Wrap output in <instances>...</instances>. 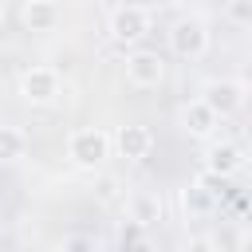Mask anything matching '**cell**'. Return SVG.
<instances>
[{"label": "cell", "mask_w": 252, "mask_h": 252, "mask_svg": "<svg viewBox=\"0 0 252 252\" xmlns=\"http://www.w3.org/2000/svg\"><path fill=\"white\" fill-rule=\"evenodd\" d=\"M55 252H102V244H98L94 236H87V232H67V236L55 244Z\"/></svg>", "instance_id": "5bb4252c"}, {"label": "cell", "mask_w": 252, "mask_h": 252, "mask_svg": "<svg viewBox=\"0 0 252 252\" xmlns=\"http://www.w3.org/2000/svg\"><path fill=\"white\" fill-rule=\"evenodd\" d=\"M59 20H63L59 4H47V0H24L20 4V24L28 32H51Z\"/></svg>", "instance_id": "9c48e42d"}, {"label": "cell", "mask_w": 252, "mask_h": 252, "mask_svg": "<svg viewBox=\"0 0 252 252\" xmlns=\"http://www.w3.org/2000/svg\"><path fill=\"white\" fill-rule=\"evenodd\" d=\"M126 79H130L134 87H142V91L161 87V79H165V59H161L158 51H150V47H134V51L126 55Z\"/></svg>", "instance_id": "8992f818"}, {"label": "cell", "mask_w": 252, "mask_h": 252, "mask_svg": "<svg viewBox=\"0 0 252 252\" xmlns=\"http://www.w3.org/2000/svg\"><path fill=\"white\" fill-rule=\"evenodd\" d=\"M244 228L252 232V205H248V213H244Z\"/></svg>", "instance_id": "d6986e66"}, {"label": "cell", "mask_w": 252, "mask_h": 252, "mask_svg": "<svg viewBox=\"0 0 252 252\" xmlns=\"http://www.w3.org/2000/svg\"><path fill=\"white\" fill-rule=\"evenodd\" d=\"M59 91H63V83H59L55 67H28L20 75V98L28 106H47L59 98Z\"/></svg>", "instance_id": "277c9868"}, {"label": "cell", "mask_w": 252, "mask_h": 252, "mask_svg": "<svg viewBox=\"0 0 252 252\" xmlns=\"http://www.w3.org/2000/svg\"><path fill=\"white\" fill-rule=\"evenodd\" d=\"M201 102L217 118H228V114H236L244 106V87H240V79H209L201 87Z\"/></svg>", "instance_id": "5b68a950"}, {"label": "cell", "mask_w": 252, "mask_h": 252, "mask_svg": "<svg viewBox=\"0 0 252 252\" xmlns=\"http://www.w3.org/2000/svg\"><path fill=\"white\" fill-rule=\"evenodd\" d=\"M240 165H244V150L236 142H213L205 150V173L213 177H232Z\"/></svg>", "instance_id": "ba28073f"}, {"label": "cell", "mask_w": 252, "mask_h": 252, "mask_svg": "<svg viewBox=\"0 0 252 252\" xmlns=\"http://www.w3.org/2000/svg\"><path fill=\"white\" fill-rule=\"evenodd\" d=\"M181 205H185V213H189V217H201V213H209V209H213V189H209L205 181H193V185H185Z\"/></svg>", "instance_id": "7c38bea8"}, {"label": "cell", "mask_w": 252, "mask_h": 252, "mask_svg": "<svg viewBox=\"0 0 252 252\" xmlns=\"http://www.w3.org/2000/svg\"><path fill=\"white\" fill-rule=\"evenodd\" d=\"M94 197H98V201H106V205H110V201H118V177H110V173H106V177H98V181H94Z\"/></svg>", "instance_id": "2e32d148"}, {"label": "cell", "mask_w": 252, "mask_h": 252, "mask_svg": "<svg viewBox=\"0 0 252 252\" xmlns=\"http://www.w3.org/2000/svg\"><path fill=\"white\" fill-rule=\"evenodd\" d=\"M169 51L181 55V59H201L209 51V24L197 12L177 16L173 28H169Z\"/></svg>", "instance_id": "7a4b0ae2"}, {"label": "cell", "mask_w": 252, "mask_h": 252, "mask_svg": "<svg viewBox=\"0 0 252 252\" xmlns=\"http://www.w3.org/2000/svg\"><path fill=\"white\" fill-rule=\"evenodd\" d=\"M106 32H110L114 43L134 47V43H142V35L150 32V12L138 8V4H118V8H110V16H106Z\"/></svg>", "instance_id": "3957f363"}, {"label": "cell", "mask_w": 252, "mask_h": 252, "mask_svg": "<svg viewBox=\"0 0 252 252\" xmlns=\"http://www.w3.org/2000/svg\"><path fill=\"white\" fill-rule=\"evenodd\" d=\"M118 252H154V240H150L138 224H130V228H122V244H118Z\"/></svg>", "instance_id": "9a60e30c"}, {"label": "cell", "mask_w": 252, "mask_h": 252, "mask_svg": "<svg viewBox=\"0 0 252 252\" xmlns=\"http://www.w3.org/2000/svg\"><path fill=\"white\" fill-rule=\"evenodd\" d=\"M110 146H114V138L102 126H79L67 134V158L79 169H102L110 158Z\"/></svg>", "instance_id": "6da1fadb"}, {"label": "cell", "mask_w": 252, "mask_h": 252, "mask_svg": "<svg viewBox=\"0 0 252 252\" xmlns=\"http://www.w3.org/2000/svg\"><path fill=\"white\" fill-rule=\"evenodd\" d=\"M126 209H130V224H138V228H150L154 220H161V201L154 193H134L126 201Z\"/></svg>", "instance_id": "8fae6325"}, {"label": "cell", "mask_w": 252, "mask_h": 252, "mask_svg": "<svg viewBox=\"0 0 252 252\" xmlns=\"http://www.w3.org/2000/svg\"><path fill=\"white\" fill-rule=\"evenodd\" d=\"M24 150H28L24 130H20V126H0V158H4V161H20Z\"/></svg>", "instance_id": "4fadbf2b"}, {"label": "cell", "mask_w": 252, "mask_h": 252, "mask_svg": "<svg viewBox=\"0 0 252 252\" xmlns=\"http://www.w3.org/2000/svg\"><path fill=\"white\" fill-rule=\"evenodd\" d=\"M232 20H240V24H252V4H228L224 8Z\"/></svg>", "instance_id": "e0dca14e"}, {"label": "cell", "mask_w": 252, "mask_h": 252, "mask_svg": "<svg viewBox=\"0 0 252 252\" xmlns=\"http://www.w3.org/2000/svg\"><path fill=\"white\" fill-rule=\"evenodd\" d=\"M217 122H220V118H217L201 98H193V102H185V106H181V130H185V134H193V138H213Z\"/></svg>", "instance_id": "30bf717a"}, {"label": "cell", "mask_w": 252, "mask_h": 252, "mask_svg": "<svg viewBox=\"0 0 252 252\" xmlns=\"http://www.w3.org/2000/svg\"><path fill=\"white\" fill-rule=\"evenodd\" d=\"M240 87H244V91H252V59L240 67Z\"/></svg>", "instance_id": "ac0fdd59"}, {"label": "cell", "mask_w": 252, "mask_h": 252, "mask_svg": "<svg viewBox=\"0 0 252 252\" xmlns=\"http://www.w3.org/2000/svg\"><path fill=\"white\" fill-rule=\"evenodd\" d=\"M114 150H118L126 161H146L150 150H154V134H150V126H142V122H126V126H118V134H114Z\"/></svg>", "instance_id": "52a82bcc"}]
</instances>
